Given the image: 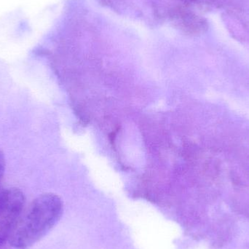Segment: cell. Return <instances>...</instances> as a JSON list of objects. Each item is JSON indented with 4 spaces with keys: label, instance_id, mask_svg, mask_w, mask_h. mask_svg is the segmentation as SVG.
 <instances>
[{
    "label": "cell",
    "instance_id": "2",
    "mask_svg": "<svg viewBox=\"0 0 249 249\" xmlns=\"http://www.w3.org/2000/svg\"><path fill=\"white\" fill-rule=\"evenodd\" d=\"M25 196L18 188L4 190L0 206V248L8 241L19 217L23 212Z\"/></svg>",
    "mask_w": 249,
    "mask_h": 249
},
{
    "label": "cell",
    "instance_id": "3",
    "mask_svg": "<svg viewBox=\"0 0 249 249\" xmlns=\"http://www.w3.org/2000/svg\"><path fill=\"white\" fill-rule=\"evenodd\" d=\"M171 18L174 23L187 32H199L203 28V22L195 15L189 13L187 10L181 8L174 9L171 10Z\"/></svg>",
    "mask_w": 249,
    "mask_h": 249
},
{
    "label": "cell",
    "instance_id": "1",
    "mask_svg": "<svg viewBox=\"0 0 249 249\" xmlns=\"http://www.w3.org/2000/svg\"><path fill=\"white\" fill-rule=\"evenodd\" d=\"M63 212L59 196L53 193L38 196L19 217L9 238L10 246L16 249L30 248L56 225Z\"/></svg>",
    "mask_w": 249,
    "mask_h": 249
},
{
    "label": "cell",
    "instance_id": "4",
    "mask_svg": "<svg viewBox=\"0 0 249 249\" xmlns=\"http://www.w3.org/2000/svg\"><path fill=\"white\" fill-rule=\"evenodd\" d=\"M4 169H5V159H4L2 151L0 149V181H1V178H2L3 174H4Z\"/></svg>",
    "mask_w": 249,
    "mask_h": 249
},
{
    "label": "cell",
    "instance_id": "5",
    "mask_svg": "<svg viewBox=\"0 0 249 249\" xmlns=\"http://www.w3.org/2000/svg\"><path fill=\"white\" fill-rule=\"evenodd\" d=\"M4 190L0 188V206H1V200H2L3 193H4Z\"/></svg>",
    "mask_w": 249,
    "mask_h": 249
}]
</instances>
